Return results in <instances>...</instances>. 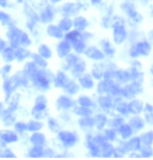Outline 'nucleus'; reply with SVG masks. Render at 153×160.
<instances>
[{
  "mask_svg": "<svg viewBox=\"0 0 153 160\" xmlns=\"http://www.w3.org/2000/svg\"><path fill=\"white\" fill-rule=\"evenodd\" d=\"M53 77L54 74L48 68L40 69L30 78L31 89H33L37 92H45L49 91L51 86L53 85Z\"/></svg>",
  "mask_w": 153,
  "mask_h": 160,
  "instance_id": "f257e3e1",
  "label": "nucleus"
},
{
  "mask_svg": "<svg viewBox=\"0 0 153 160\" xmlns=\"http://www.w3.org/2000/svg\"><path fill=\"white\" fill-rule=\"evenodd\" d=\"M49 100L45 92H38L33 99V105L30 108V117L34 119L46 121L49 116Z\"/></svg>",
  "mask_w": 153,
  "mask_h": 160,
  "instance_id": "f03ea898",
  "label": "nucleus"
},
{
  "mask_svg": "<svg viewBox=\"0 0 153 160\" xmlns=\"http://www.w3.org/2000/svg\"><path fill=\"white\" fill-rule=\"evenodd\" d=\"M0 139L2 140L5 145L12 146L21 142V136L16 131L14 128H0Z\"/></svg>",
  "mask_w": 153,
  "mask_h": 160,
  "instance_id": "7ed1b4c3",
  "label": "nucleus"
},
{
  "mask_svg": "<svg viewBox=\"0 0 153 160\" xmlns=\"http://www.w3.org/2000/svg\"><path fill=\"white\" fill-rule=\"evenodd\" d=\"M57 140L65 147V148H71L77 142L78 137L74 132L68 130H60L59 133L56 134Z\"/></svg>",
  "mask_w": 153,
  "mask_h": 160,
  "instance_id": "20e7f679",
  "label": "nucleus"
},
{
  "mask_svg": "<svg viewBox=\"0 0 153 160\" xmlns=\"http://www.w3.org/2000/svg\"><path fill=\"white\" fill-rule=\"evenodd\" d=\"M28 143L30 146H43L46 147L48 145V137L43 131H38V132L30 133L27 136Z\"/></svg>",
  "mask_w": 153,
  "mask_h": 160,
  "instance_id": "39448f33",
  "label": "nucleus"
},
{
  "mask_svg": "<svg viewBox=\"0 0 153 160\" xmlns=\"http://www.w3.org/2000/svg\"><path fill=\"white\" fill-rule=\"evenodd\" d=\"M45 33L46 36L53 40H63L65 38V32L60 29V27L57 25V23H49L45 27Z\"/></svg>",
  "mask_w": 153,
  "mask_h": 160,
  "instance_id": "423d86ee",
  "label": "nucleus"
},
{
  "mask_svg": "<svg viewBox=\"0 0 153 160\" xmlns=\"http://www.w3.org/2000/svg\"><path fill=\"white\" fill-rule=\"evenodd\" d=\"M72 48V44L70 43L69 41H67L65 38L63 40H59V43L56 44L55 46V52L56 55L59 56V58L63 59L65 58L66 56H68L70 53H71Z\"/></svg>",
  "mask_w": 153,
  "mask_h": 160,
  "instance_id": "0eeeda50",
  "label": "nucleus"
},
{
  "mask_svg": "<svg viewBox=\"0 0 153 160\" xmlns=\"http://www.w3.org/2000/svg\"><path fill=\"white\" fill-rule=\"evenodd\" d=\"M81 6L82 5L80 3H73V2L64 3L59 8V14L62 16H66V17H72V16H75L80 11Z\"/></svg>",
  "mask_w": 153,
  "mask_h": 160,
  "instance_id": "6e6552de",
  "label": "nucleus"
},
{
  "mask_svg": "<svg viewBox=\"0 0 153 160\" xmlns=\"http://www.w3.org/2000/svg\"><path fill=\"white\" fill-rule=\"evenodd\" d=\"M151 46L150 44L146 43V42H141L135 45L131 49H130V55L132 57H136L139 55H148L150 53Z\"/></svg>",
  "mask_w": 153,
  "mask_h": 160,
  "instance_id": "1a4fd4ad",
  "label": "nucleus"
},
{
  "mask_svg": "<svg viewBox=\"0 0 153 160\" xmlns=\"http://www.w3.org/2000/svg\"><path fill=\"white\" fill-rule=\"evenodd\" d=\"M55 106L59 110H68L74 106V101L69 97V95H60L55 100Z\"/></svg>",
  "mask_w": 153,
  "mask_h": 160,
  "instance_id": "9d476101",
  "label": "nucleus"
},
{
  "mask_svg": "<svg viewBox=\"0 0 153 160\" xmlns=\"http://www.w3.org/2000/svg\"><path fill=\"white\" fill-rule=\"evenodd\" d=\"M69 77L66 74L65 70H59L54 74L53 77V86L56 88H64L65 85L69 82Z\"/></svg>",
  "mask_w": 153,
  "mask_h": 160,
  "instance_id": "9b49d317",
  "label": "nucleus"
},
{
  "mask_svg": "<svg viewBox=\"0 0 153 160\" xmlns=\"http://www.w3.org/2000/svg\"><path fill=\"white\" fill-rule=\"evenodd\" d=\"M31 51L29 48L27 47H17L16 48V62L18 63H24L26 60L30 59L31 56Z\"/></svg>",
  "mask_w": 153,
  "mask_h": 160,
  "instance_id": "f8f14e48",
  "label": "nucleus"
},
{
  "mask_svg": "<svg viewBox=\"0 0 153 160\" xmlns=\"http://www.w3.org/2000/svg\"><path fill=\"white\" fill-rule=\"evenodd\" d=\"M0 58L3 62L6 63L16 62V48L8 45V47L2 50L1 54H0Z\"/></svg>",
  "mask_w": 153,
  "mask_h": 160,
  "instance_id": "ddd939ff",
  "label": "nucleus"
},
{
  "mask_svg": "<svg viewBox=\"0 0 153 160\" xmlns=\"http://www.w3.org/2000/svg\"><path fill=\"white\" fill-rule=\"evenodd\" d=\"M27 122V131L28 133H33V132H38V131H42L45 127V121H41L38 119H34V118H29Z\"/></svg>",
  "mask_w": 153,
  "mask_h": 160,
  "instance_id": "4468645a",
  "label": "nucleus"
},
{
  "mask_svg": "<svg viewBox=\"0 0 153 160\" xmlns=\"http://www.w3.org/2000/svg\"><path fill=\"white\" fill-rule=\"evenodd\" d=\"M122 8L124 9V11H125L126 14L128 15L129 17L132 19V20H135L136 22H141L142 21L141 15H140L139 12H136V9L135 8V6H133L131 3L124 2L123 4H122Z\"/></svg>",
  "mask_w": 153,
  "mask_h": 160,
  "instance_id": "2eb2a0df",
  "label": "nucleus"
},
{
  "mask_svg": "<svg viewBox=\"0 0 153 160\" xmlns=\"http://www.w3.org/2000/svg\"><path fill=\"white\" fill-rule=\"evenodd\" d=\"M33 37L28 30H22L20 34V39H19V47H27L30 48L33 44Z\"/></svg>",
  "mask_w": 153,
  "mask_h": 160,
  "instance_id": "dca6fc26",
  "label": "nucleus"
},
{
  "mask_svg": "<svg viewBox=\"0 0 153 160\" xmlns=\"http://www.w3.org/2000/svg\"><path fill=\"white\" fill-rule=\"evenodd\" d=\"M14 24L16 23H15V21L13 20L11 14H9L5 8H0V25L4 28H8L11 26V25H14Z\"/></svg>",
  "mask_w": 153,
  "mask_h": 160,
  "instance_id": "f3484780",
  "label": "nucleus"
},
{
  "mask_svg": "<svg viewBox=\"0 0 153 160\" xmlns=\"http://www.w3.org/2000/svg\"><path fill=\"white\" fill-rule=\"evenodd\" d=\"M36 51L40 54V55H42L43 57H45V58L48 60L53 57V50L51 49V47L46 43H40L37 46Z\"/></svg>",
  "mask_w": 153,
  "mask_h": 160,
  "instance_id": "a211bd4d",
  "label": "nucleus"
},
{
  "mask_svg": "<svg viewBox=\"0 0 153 160\" xmlns=\"http://www.w3.org/2000/svg\"><path fill=\"white\" fill-rule=\"evenodd\" d=\"M30 59L36 63V65L39 67L40 69H47L49 66V60L46 59L45 57H43L42 55H40L37 51H33L30 56Z\"/></svg>",
  "mask_w": 153,
  "mask_h": 160,
  "instance_id": "6ab92c4d",
  "label": "nucleus"
},
{
  "mask_svg": "<svg viewBox=\"0 0 153 160\" xmlns=\"http://www.w3.org/2000/svg\"><path fill=\"white\" fill-rule=\"evenodd\" d=\"M126 30L124 28L123 25H116L114 28V40L117 44H121L123 43L126 39Z\"/></svg>",
  "mask_w": 153,
  "mask_h": 160,
  "instance_id": "aec40b11",
  "label": "nucleus"
},
{
  "mask_svg": "<svg viewBox=\"0 0 153 160\" xmlns=\"http://www.w3.org/2000/svg\"><path fill=\"white\" fill-rule=\"evenodd\" d=\"M13 128L19 133V135L21 136V138L23 136L29 135V133H28V131H27V122L23 119H18Z\"/></svg>",
  "mask_w": 153,
  "mask_h": 160,
  "instance_id": "412c9836",
  "label": "nucleus"
},
{
  "mask_svg": "<svg viewBox=\"0 0 153 160\" xmlns=\"http://www.w3.org/2000/svg\"><path fill=\"white\" fill-rule=\"evenodd\" d=\"M57 25H59L60 27V29L65 33L68 32V31H70L74 27L73 26V20L71 19V17H66V16H63V17L57 21Z\"/></svg>",
  "mask_w": 153,
  "mask_h": 160,
  "instance_id": "4be33fe9",
  "label": "nucleus"
},
{
  "mask_svg": "<svg viewBox=\"0 0 153 160\" xmlns=\"http://www.w3.org/2000/svg\"><path fill=\"white\" fill-rule=\"evenodd\" d=\"M140 92H141V85L139 83H132V84L126 86L125 88L122 89L121 94H123L127 98H131Z\"/></svg>",
  "mask_w": 153,
  "mask_h": 160,
  "instance_id": "5701e85b",
  "label": "nucleus"
},
{
  "mask_svg": "<svg viewBox=\"0 0 153 160\" xmlns=\"http://www.w3.org/2000/svg\"><path fill=\"white\" fill-rule=\"evenodd\" d=\"M27 156L29 157H43L45 156V147L43 146H30L27 150Z\"/></svg>",
  "mask_w": 153,
  "mask_h": 160,
  "instance_id": "b1692460",
  "label": "nucleus"
},
{
  "mask_svg": "<svg viewBox=\"0 0 153 160\" xmlns=\"http://www.w3.org/2000/svg\"><path fill=\"white\" fill-rule=\"evenodd\" d=\"M46 126L48 128V130L50 131L51 133L53 134H57L60 131V125H59V122L57 121L55 118H52V117H49L48 119L46 121Z\"/></svg>",
  "mask_w": 153,
  "mask_h": 160,
  "instance_id": "393cba45",
  "label": "nucleus"
},
{
  "mask_svg": "<svg viewBox=\"0 0 153 160\" xmlns=\"http://www.w3.org/2000/svg\"><path fill=\"white\" fill-rule=\"evenodd\" d=\"M84 54L87 55L89 58L94 59V60H100L103 58V53L100 50H98L96 47H89L85 49Z\"/></svg>",
  "mask_w": 153,
  "mask_h": 160,
  "instance_id": "a878e982",
  "label": "nucleus"
},
{
  "mask_svg": "<svg viewBox=\"0 0 153 160\" xmlns=\"http://www.w3.org/2000/svg\"><path fill=\"white\" fill-rule=\"evenodd\" d=\"M14 66L13 63H6L3 62V65L0 67V77L2 80L8 78L9 76L14 74Z\"/></svg>",
  "mask_w": 153,
  "mask_h": 160,
  "instance_id": "bb28decb",
  "label": "nucleus"
},
{
  "mask_svg": "<svg viewBox=\"0 0 153 160\" xmlns=\"http://www.w3.org/2000/svg\"><path fill=\"white\" fill-rule=\"evenodd\" d=\"M78 57L75 54L70 53L68 56L63 58V70H71V68L78 62Z\"/></svg>",
  "mask_w": 153,
  "mask_h": 160,
  "instance_id": "cd10ccee",
  "label": "nucleus"
},
{
  "mask_svg": "<svg viewBox=\"0 0 153 160\" xmlns=\"http://www.w3.org/2000/svg\"><path fill=\"white\" fill-rule=\"evenodd\" d=\"M78 81H79V85L82 86L84 88L90 89L94 86L93 77L89 74H82L81 76H79Z\"/></svg>",
  "mask_w": 153,
  "mask_h": 160,
  "instance_id": "c85d7f7f",
  "label": "nucleus"
},
{
  "mask_svg": "<svg viewBox=\"0 0 153 160\" xmlns=\"http://www.w3.org/2000/svg\"><path fill=\"white\" fill-rule=\"evenodd\" d=\"M85 67H87V66H85V62L82 59L79 58L78 62L72 67L70 71L72 72V74L74 75V76H76V77H79V76H81L84 73Z\"/></svg>",
  "mask_w": 153,
  "mask_h": 160,
  "instance_id": "c756f323",
  "label": "nucleus"
},
{
  "mask_svg": "<svg viewBox=\"0 0 153 160\" xmlns=\"http://www.w3.org/2000/svg\"><path fill=\"white\" fill-rule=\"evenodd\" d=\"M63 89L67 95H75L79 91V84H77V82H75L74 80H69V82Z\"/></svg>",
  "mask_w": 153,
  "mask_h": 160,
  "instance_id": "7c9ffc66",
  "label": "nucleus"
},
{
  "mask_svg": "<svg viewBox=\"0 0 153 160\" xmlns=\"http://www.w3.org/2000/svg\"><path fill=\"white\" fill-rule=\"evenodd\" d=\"M73 26L75 29H77L78 31H84L88 26V21L85 20V18L84 17H76L73 20Z\"/></svg>",
  "mask_w": 153,
  "mask_h": 160,
  "instance_id": "2f4dec72",
  "label": "nucleus"
},
{
  "mask_svg": "<svg viewBox=\"0 0 153 160\" xmlns=\"http://www.w3.org/2000/svg\"><path fill=\"white\" fill-rule=\"evenodd\" d=\"M65 39L67 41H69L70 43H73V42H75V41L84 39V37H82L80 31L75 29V30H70V31H68V32H66L65 33Z\"/></svg>",
  "mask_w": 153,
  "mask_h": 160,
  "instance_id": "473e14b6",
  "label": "nucleus"
},
{
  "mask_svg": "<svg viewBox=\"0 0 153 160\" xmlns=\"http://www.w3.org/2000/svg\"><path fill=\"white\" fill-rule=\"evenodd\" d=\"M71 44H72V48L74 49L75 52H77V53H84L85 49H87V48H85V43L84 42V39L75 41Z\"/></svg>",
  "mask_w": 153,
  "mask_h": 160,
  "instance_id": "72a5a7b5",
  "label": "nucleus"
},
{
  "mask_svg": "<svg viewBox=\"0 0 153 160\" xmlns=\"http://www.w3.org/2000/svg\"><path fill=\"white\" fill-rule=\"evenodd\" d=\"M78 123L80 125V127H82V128H91L95 125V121H94V119L90 118V116L81 117V119L78 121Z\"/></svg>",
  "mask_w": 153,
  "mask_h": 160,
  "instance_id": "f704fd0d",
  "label": "nucleus"
},
{
  "mask_svg": "<svg viewBox=\"0 0 153 160\" xmlns=\"http://www.w3.org/2000/svg\"><path fill=\"white\" fill-rule=\"evenodd\" d=\"M129 111L132 113H140L143 109V103L141 101H132L131 103L128 104Z\"/></svg>",
  "mask_w": 153,
  "mask_h": 160,
  "instance_id": "c9c22d12",
  "label": "nucleus"
},
{
  "mask_svg": "<svg viewBox=\"0 0 153 160\" xmlns=\"http://www.w3.org/2000/svg\"><path fill=\"white\" fill-rule=\"evenodd\" d=\"M74 113L77 114V116L80 117H89L92 114V110L89 107L85 106H79V107H75L74 108Z\"/></svg>",
  "mask_w": 153,
  "mask_h": 160,
  "instance_id": "e433bc0d",
  "label": "nucleus"
},
{
  "mask_svg": "<svg viewBox=\"0 0 153 160\" xmlns=\"http://www.w3.org/2000/svg\"><path fill=\"white\" fill-rule=\"evenodd\" d=\"M101 152H102V155L103 156H110L113 155L115 153V149L114 147L110 145V143H107V142H104L103 145H102L101 147Z\"/></svg>",
  "mask_w": 153,
  "mask_h": 160,
  "instance_id": "4c0bfd02",
  "label": "nucleus"
},
{
  "mask_svg": "<svg viewBox=\"0 0 153 160\" xmlns=\"http://www.w3.org/2000/svg\"><path fill=\"white\" fill-rule=\"evenodd\" d=\"M119 133L124 137V138L129 137L132 133L131 126H130V125H121L119 127Z\"/></svg>",
  "mask_w": 153,
  "mask_h": 160,
  "instance_id": "58836bf2",
  "label": "nucleus"
},
{
  "mask_svg": "<svg viewBox=\"0 0 153 160\" xmlns=\"http://www.w3.org/2000/svg\"><path fill=\"white\" fill-rule=\"evenodd\" d=\"M141 140L140 138H132L130 139L128 142L126 143V148L131 150V151H135V150L140 149V146H141Z\"/></svg>",
  "mask_w": 153,
  "mask_h": 160,
  "instance_id": "ea45409f",
  "label": "nucleus"
},
{
  "mask_svg": "<svg viewBox=\"0 0 153 160\" xmlns=\"http://www.w3.org/2000/svg\"><path fill=\"white\" fill-rule=\"evenodd\" d=\"M130 126H131L133 129H135V131H138L140 129H142L143 126H144V121H143L141 118H133V119L130 121Z\"/></svg>",
  "mask_w": 153,
  "mask_h": 160,
  "instance_id": "a19ab883",
  "label": "nucleus"
},
{
  "mask_svg": "<svg viewBox=\"0 0 153 160\" xmlns=\"http://www.w3.org/2000/svg\"><path fill=\"white\" fill-rule=\"evenodd\" d=\"M99 104L101 107L105 108V109H108V108H110L111 105H113V101H111V99L110 97H100Z\"/></svg>",
  "mask_w": 153,
  "mask_h": 160,
  "instance_id": "79ce46f5",
  "label": "nucleus"
},
{
  "mask_svg": "<svg viewBox=\"0 0 153 160\" xmlns=\"http://www.w3.org/2000/svg\"><path fill=\"white\" fill-rule=\"evenodd\" d=\"M101 45H102V48H103V52L108 54V55H113L114 52H115V49L113 48V46H111V45L110 44V42L102 41Z\"/></svg>",
  "mask_w": 153,
  "mask_h": 160,
  "instance_id": "37998d69",
  "label": "nucleus"
},
{
  "mask_svg": "<svg viewBox=\"0 0 153 160\" xmlns=\"http://www.w3.org/2000/svg\"><path fill=\"white\" fill-rule=\"evenodd\" d=\"M78 104L81 105V106H85V107H90L93 105V102H92V100L89 97H87V96H80V97L78 98Z\"/></svg>",
  "mask_w": 153,
  "mask_h": 160,
  "instance_id": "c03bdc74",
  "label": "nucleus"
},
{
  "mask_svg": "<svg viewBox=\"0 0 153 160\" xmlns=\"http://www.w3.org/2000/svg\"><path fill=\"white\" fill-rule=\"evenodd\" d=\"M94 121H95V125H96V127L101 129V128L105 125V123H106V118H105L104 116H102V114H98V116H96L94 118Z\"/></svg>",
  "mask_w": 153,
  "mask_h": 160,
  "instance_id": "a18cd8bd",
  "label": "nucleus"
},
{
  "mask_svg": "<svg viewBox=\"0 0 153 160\" xmlns=\"http://www.w3.org/2000/svg\"><path fill=\"white\" fill-rule=\"evenodd\" d=\"M141 139H142V143H144V146H150L153 142V132L143 134Z\"/></svg>",
  "mask_w": 153,
  "mask_h": 160,
  "instance_id": "49530a36",
  "label": "nucleus"
},
{
  "mask_svg": "<svg viewBox=\"0 0 153 160\" xmlns=\"http://www.w3.org/2000/svg\"><path fill=\"white\" fill-rule=\"evenodd\" d=\"M92 73H93V76L95 78H101L102 75H103V68H102L101 65H95L93 67V71H92Z\"/></svg>",
  "mask_w": 153,
  "mask_h": 160,
  "instance_id": "de8ad7c7",
  "label": "nucleus"
},
{
  "mask_svg": "<svg viewBox=\"0 0 153 160\" xmlns=\"http://www.w3.org/2000/svg\"><path fill=\"white\" fill-rule=\"evenodd\" d=\"M117 76H118V79L121 80V81H127V80H129V78H131V76H130V73H127L125 71H120L117 73Z\"/></svg>",
  "mask_w": 153,
  "mask_h": 160,
  "instance_id": "09e8293b",
  "label": "nucleus"
},
{
  "mask_svg": "<svg viewBox=\"0 0 153 160\" xmlns=\"http://www.w3.org/2000/svg\"><path fill=\"white\" fill-rule=\"evenodd\" d=\"M117 109H118L119 112L123 113V114H127L128 112H130V111H129V106L127 104H125V103H121L119 106H118Z\"/></svg>",
  "mask_w": 153,
  "mask_h": 160,
  "instance_id": "8fccbe9b",
  "label": "nucleus"
},
{
  "mask_svg": "<svg viewBox=\"0 0 153 160\" xmlns=\"http://www.w3.org/2000/svg\"><path fill=\"white\" fill-rule=\"evenodd\" d=\"M8 46V42L6 40V38L3 36H0V53H1L2 50Z\"/></svg>",
  "mask_w": 153,
  "mask_h": 160,
  "instance_id": "3c124183",
  "label": "nucleus"
},
{
  "mask_svg": "<svg viewBox=\"0 0 153 160\" xmlns=\"http://www.w3.org/2000/svg\"><path fill=\"white\" fill-rule=\"evenodd\" d=\"M105 137H106L107 139H110V140H114L115 139V137H116V135H115V132L113 130H108L106 131V133H105Z\"/></svg>",
  "mask_w": 153,
  "mask_h": 160,
  "instance_id": "603ef678",
  "label": "nucleus"
},
{
  "mask_svg": "<svg viewBox=\"0 0 153 160\" xmlns=\"http://www.w3.org/2000/svg\"><path fill=\"white\" fill-rule=\"evenodd\" d=\"M143 155H144V156H150V155H152V150L149 148V146H145L144 150H143Z\"/></svg>",
  "mask_w": 153,
  "mask_h": 160,
  "instance_id": "864d4df0",
  "label": "nucleus"
},
{
  "mask_svg": "<svg viewBox=\"0 0 153 160\" xmlns=\"http://www.w3.org/2000/svg\"><path fill=\"white\" fill-rule=\"evenodd\" d=\"M113 124H114V126H115V127H120V126H121V124H122V120H119V119L115 120V121L113 122Z\"/></svg>",
  "mask_w": 153,
  "mask_h": 160,
  "instance_id": "5fc2aeb1",
  "label": "nucleus"
},
{
  "mask_svg": "<svg viewBox=\"0 0 153 160\" xmlns=\"http://www.w3.org/2000/svg\"><path fill=\"white\" fill-rule=\"evenodd\" d=\"M6 107V103H5V101L3 100V101H1L0 100V112H1V111L4 109V108Z\"/></svg>",
  "mask_w": 153,
  "mask_h": 160,
  "instance_id": "6e6d98bb",
  "label": "nucleus"
},
{
  "mask_svg": "<svg viewBox=\"0 0 153 160\" xmlns=\"http://www.w3.org/2000/svg\"><path fill=\"white\" fill-rule=\"evenodd\" d=\"M49 3H51L52 5H56V4H59V3H60L63 1V0H48Z\"/></svg>",
  "mask_w": 153,
  "mask_h": 160,
  "instance_id": "4d7b16f0",
  "label": "nucleus"
},
{
  "mask_svg": "<svg viewBox=\"0 0 153 160\" xmlns=\"http://www.w3.org/2000/svg\"><path fill=\"white\" fill-rule=\"evenodd\" d=\"M101 0H92V3H94V4H97V3H99Z\"/></svg>",
  "mask_w": 153,
  "mask_h": 160,
  "instance_id": "13d9d810",
  "label": "nucleus"
},
{
  "mask_svg": "<svg viewBox=\"0 0 153 160\" xmlns=\"http://www.w3.org/2000/svg\"><path fill=\"white\" fill-rule=\"evenodd\" d=\"M150 40H151L152 44H153V31H151V32H150Z\"/></svg>",
  "mask_w": 153,
  "mask_h": 160,
  "instance_id": "bf43d9fd",
  "label": "nucleus"
},
{
  "mask_svg": "<svg viewBox=\"0 0 153 160\" xmlns=\"http://www.w3.org/2000/svg\"><path fill=\"white\" fill-rule=\"evenodd\" d=\"M151 15L153 16V6H152V8H151Z\"/></svg>",
  "mask_w": 153,
  "mask_h": 160,
  "instance_id": "052dcab7",
  "label": "nucleus"
},
{
  "mask_svg": "<svg viewBox=\"0 0 153 160\" xmlns=\"http://www.w3.org/2000/svg\"><path fill=\"white\" fill-rule=\"evenodd\" d=\"M151 72L153 73V66H152V68H151Z\"/></svg>",
  "mask_w": 153,
  "mask_h": 160,
  "instance_id": "680f3d73",
  "label": "nucleus"
},
{
  "mask_svg": "<svg viewBox=\"0 0 153 160\" xmlns=\"http://www.w3.org/2000/svg\"><path fill=\"white\" fill-rule=\"evenodd\" d=\"M0 128H1V126H0Z\"/></svg>",
  "mask_w": 153,
  "mask_h": 160,
  "instance_id": "e2e57ef3",
  "label": "nucleus"
}]
</instances>
